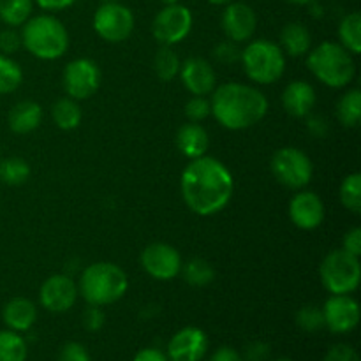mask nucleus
Instances as JSON below:
<instances>
[{"instance_id": "33", "label": "nucleus", "mask_w": 361, "mask_h": 361, "mask_svg": "<svg viewBox=\"0 0 361 361\" xmlns=\"http://www.w3.org/2000/svg\"><path fill=\"white\" fill-rule=\"evenodd\" d=\"M341 203L345 210L353 214L361 212V175L360 173H351L345 176L341 183Z\"/></svg>"}, {"instance_id": "1", "label": "nucleus", "mask_w": 361, "mask_h": 361, "mask_svg": "<svg viewBox=\"0 0 361 361\" xmlns=\"http://www.w3.org/2000/svg\"><path fill=\"white\" fill-rule=\"evenodd\" d=\"M180 189L192 214L210 217L229 204L235 192V180L224 162L203 155L185 166L180 178Z\"/></svg>"}, {"instance_id": "39", "label": "nucleus", "mask_w": 361, "mask_h": 361, "mask_svg": "<svg viewBox=\"0 0 361 361\" xmlns=\"http://www.w3.org/2000/svg\"><path fill=\"white\" fill-rule=\"evenodd\" d=\"M104 312L101 307L97 305H88V309L83 312V326L88 331H99L104 326Z\"/></svg>"}, {"instance_id": "49", "label": "nucleus", "mask_w": 361, "mask_h": 361, "mask_svg": "<svg viewBox=\"0 0 361 361\" xmlns=\"http://www.w3.org/2000/svg\"><path fill=\"white\" fill-rule=\"evenodd\" d=\"M164 6H171V4H178V0H162Z\"/></svg>"}, {"instance_id": "8", "label": "nucleus", "mask_w": 361, "mask_h": 361, "mask_svg": "<svg viewBox=\"0 0 361 361\" xmlns=\"http://www.w3.org/2000/svg\"><path fill=\"white\" fill-rule=\"evenodd\" d=\"M270 169L275 180L291 190L305 189L314 175V166L309 155L295 147H284L275 152L270 161Z\"/></svg>"}, {"instance_id": "20", "label": "nucleus", "mask_w": 361, "mask_h": 361, "mask_svg": "<svg viewBox=\"0 0 361 361\" xmlns=\"http://www.w3.org/2000/svg\"><path fill=\"white\" fill-rule=\"evenodd\" d=\"M176 147L185 155L187 159H197L207 155L208 147H210V136L207 129L196 122H187L176 133Z\"/></svg>"}, {"instance_id": "40", "label": "nucleus", "mask_w": 361, "mask_h": 361, "mask_svg": "<svg viewBox=\"0 0 361 361\" xmlns=\"http://www.w3.org/2000/svg\"><path fill=\"white\" fill-rule=\"evenodd\" d=\"M324 361H360L358 353L348 344L334 345L324 356Z\"/></svg>"}, {"instance_id": "37", "label": "nucleus", "mask_w": 361, "mask_h": 361, "mask_svg": "<svg viewBox=\"0 0 361 361\" xmlns=\"http://www.w3.org/2000/svg\"><path fill=\"white\" fill-rule=\"evenodd\" d=\"M21 34L14 30L13 27H7L6 30L0 32V53L2 55H13L21 48Z\"/></svg>"}, {"instance_id": "11", "label": "nucleus", "mask_w": 361, "mask_h": 361, "mask_svg": "<svg viewBox=\"0 0 361 361\" xmlns=\"http://www.w3.org/2000/svg\"><path fill=\"white\" fill-rule=\"evenodd\" d=\"M63 90L74 101L90 99L101 87V69L90 59H76L69 62L62 74Z\"/></svg>"}, {"instance_id": "43", "label": "nucleus", "mask_w": 361, "mask_h": 361, "mask_svg": "<svg viewBox=\"0 0 361 361\" xmlns=\"http://www.w3.org/2000/svg\"><path fill=\"white\" fill-rule=\"evenodd\" d=\"M268 353H270V349H268L267 344H263V342H256V344H250L249 348H247V360L249 361H263L268 358Z\"/></svg>"}, {"instance_id": "24", "label": "nucleus", "mask_w": 361, "mask_h": 361, "mask_svg": "<svg viewBox=\"0 0 361 361\" xmlns=\"http://www.w3.org/2000/svg\"><path fill=\"white\" fill-rule=\"evenodd\" d=\"M53 122L62 130H74L81 123V108L78 101L71 97H62L51 108Z\"/></svg>"}, {"instance_id": "38", "label": "nucleus", "mask_w": 361, "mask_h": 361, "mask_svg": "<svg viewBox=\"0 0 361 361\" xmlns=\"http://www.w3.org/2000/svg\"><path fill=\"white\" fill-rule=\"evenodd\" d=\"M59 361H90V355L87 349L78 342H67L62 349H60Z\"/></svg>"}, {"instance_id": "44", "label": "nucleus", "mask_w": 361, "mask_h": 361, "mask_svg": "<svg viewBox=\"0 0 361 361\" xmlns=\"http://www.w3.org/2000/svg\"><path fill=\"white\" fill-rule=\"evenodd\" d=\"M44 11H63L73 6L76 0H34Z\"/></svg>"}, {"instance_id": "25", "label": "nucleus", "mask_w": 361, "mask_h": 361, "mask_svg": "<svg viewBox=\"0 0 361 361\" xmlns=\"http://www.w3.org/2000/svg\"><path fill=\"white\" fill-rule=\"evenodd\" d=\"M338 37L341 44L348 49L351 55L361 53V14L349 13L342 18L338 25Z\"/></svg>"}, {"instance_id": "27", "label": "nucleus", "mask_w": 361, "mask_h": 361, "mask_svg": "<svg viewBox=\"0 0 361 361\" xmlns=\"http://www.w3.org/2000/svg\"><path fill=\"white\" fill-rule=\"evenodd\" d=\"M34 0H0V20L7 27H21L30 18Z\"/></svg>"}, {"instance_id": "4", "label": "nucleus", "mask_w": 361, "mask_h": 361, "mask_svg": "<svg viewBox=\"0 0 361 361\" xmlns=\"http://www.w3.org/2000/svg\"><path fill=\"white\" fill-rule=\"evenodd\" d=\"M21 44L39 60H56L69 48V34L59 18L39 14L21 25Z\"/></svg>"}, {"instance_id": "19", "label": "nucleus", "mask_w": 361, "mask_h": 361, "mask_svg": "<svg viewBox=\"0 0 361 361\" xmlns=\"http://www.w3.org/2000/svg\"><path fill=\"white\" fill-rule=\"evenodd\" d=\"M317 95L310 83L303 80L291 81L282 92V106L286 113L295 118H305L316 108Z\"/></svg>"}, {"instance_id": "51", "label": "nucleus", "mask_w": 361, "mask_h": 361, "mask_svg": "<svg viewBox=\"0 0 361 361\" xmlns=\"http://www.w3.org/2000/svg\"><path fill=\"white\" fill-rule=\"evenodd\" d=\"M277 361H291V360H277Z\"/></svg>"}, {"instance_id": "13", "label": "nucleus", "mask_w": 361, "mask_h": 361, "mask_svg": "<svg viewBox=\"0 0 361 361\" xmlns=\"http://www.w3.org/2000/svg\"><path fill=\"white\" fill-rule=\"evenodd\" d=\"M78 284L67 274H56L46 279L39 291V302L49 312H67L78 300Z\"/></svg>"}, {"instance_id": "10", "label": "nucleus", "mask_w": 361, "mask_h": 361, "mask_svg": "<svg viewBox=\"0 0 361 361\" xmlns=\"http://www.w3.org/2000/svg\"><path fill=\"white\" fill-rule=\"evenodd\" d=\"M94 30L108 42H122L134 30V14L120 2L102 4L94 14Z\"/></svg>"}, {"instance_id": "42", "label": "nucleus", "mask_w": 361, "mask_h": 361, "mask_svg": "<svg viewBox=\"0 0 361 361\" xmlns=\"http://www.w3.org/2000/svg\"><path fill=\"white\" fill-rule=\"evenodd\" d=\"M307 129L314 137H324L330 130V123L323 115H309L307 120Z\"/></svg>"}, {"instance_id": "17", "label": "nucleus", "mask_w": 361, "mask_h": 361, "mask_svg": "<svg viewBox=\"0 0 361 361\" xmlns=\"http://www.w3.org/2000/svg\"><path fill=\"white\" fill-rule=\"evenodd\" d=\"M178 76L185 90L192 95L207 97L217 87V74H215L214 67L210 62L200 59V56L187 59L180 67Z\"/></svg>"}, {"instance_id": "28", "label": "nucleus", "mask_w": 361, "mask_h": 361, "mask_svg": "<svg viewBox=\"0 0 361 361\" xmlns=\"http://www.w3.org/2000/svg\"><path fill=\"white\" fill-rule=\"evenodd\" d=\"M337 118L344 127H356L361 120V92L348 90L337 104Z\"/></svg>"}, {"instance_id": "30", "label": "nucleus", "mask_w": 361, "mask_h": 361, "mask_svg": "<svg viewBox=\"0 0 361 361\" xmlns=\"http://www.w3.org/2000/svg\"><path fill=\"white\" fill-rule=\"evenodd\" d=\"M27 360V342L13 330L0 331V361Z\"/></svg>"}, {"instance_id": "50", "label": "nucleus", "mask_w": 361, "mask_h": 361, "mask_svg": "<svg viewBox=\"0 0 361 361\" xmlns=\"http://www.w3.org/2000/svg\"><path fill=\"white\" fill-rule=\"evenodd\" d=\"M108 2H118V0H102V4H108Z\"/></svg>"}, {"instance_id": "35", "label": "nucleus", "mask_w": 361, "mask_h": 361, "mask_svg": "<svg viewBox=\"0 0 361 361\" xmlns=\"http://www.w3.org/2000/svg\"><path fill=\"white\" fill-rule=\"evenodd\" d=\"M212 115L210 101L207 97H201V95H192V97L187 101L185 104V116L189 118V122H203L204 118Z\"/></svg>"}, {"instance_id": "16", "label": "nucleus", "mask_w": 361, "mask_h": 361, "mask_svg": "<svg viewBox=\"0 0 361 361\" xmlns=\"http://www.w3.org/2000/svg\"><path fill=\"white\" fill-rule=\"evenodd\" d=\"M221 27L229 41L245 42L254 35L257 27L256 13L250 6L243 2H231L226 6L221 18Z\"/></svg>"}, {"instance_id": "14", "label": "nucleus", "mask_w": 361, "mask_h": 361, "mask_svg": "<svg viewBox=\"0 0 361 361\" xmlns=\"http://www.w3.org/2000/svg\"><path fill=\"white\" fill-rule=\"evenodd\" d=\"M324 326L334 334H349L360 323V305L351 295H331L323 307Z\"/></svg>"}, {"instance_id": "7", "label": "nucleus", "mask_w": 361, "mask_h": 361, "mask_svg": "<svg viewBox=\"0 0 361 361\" xmlns=\"http://www.w3.org/2000/svg\"><path fill=\"white\" fill-rule=\"evenodd\" d=\"M319 277L330 295H351L358 289L361 281L360 257L344 249L331 250L321 263Z\"/></svg>"}, {"instance_id": "26", "label": "nucleus", "mask_w": 361, "mask_h": 361, "mask_svg": "<svg viewBox=\"0 0 361 361\" xmlns=\"http://www.w3.org/2000/svg\"><path fill=\"white\" fill-rule=\"evenodd\" d=\"M182 274L183 281L189 286L194 288H204V286H210L215 279V270L207 259H201V257H194L189 259L185 264H182Z\"/></svg>"}, {"instance_id": "29", "label": "nucleus", "mask_w": 361, "mask_h": 361, "mask_svg": "<svg viewBox=\"0 0 361 361\" xmlns=\"http://www.w3.org/2000/svg\"><path fill=\"white\" fill-rule=\"evenodd\" d=\"M180 67H182V62L173 46H161L154 59V69L159 80L166 81V83L173 81L178 76Z\"/></svg>"}, {"instance_id": "21", "label": "nucleus", "mask_w": 361, "mask_h": 361, "mask_svg": "<svg viewBox=\"0 0 361 361\" xmlns=\"http://www.w3.org/2000/svg\"><path fill=\"white\" fill-rule=\"evenodd\" d=\"M2 319L9 330L16 331H28L34 326L37 319V309L35 303L28 298H13L6 303L2 310Z\"/></svg>"}, {"instance_id": "6", "label": "nucleus", "mask_w": 361, "mask_h": 361, "mask_svg": "<svg viewBox=\"0 0 361 361\" xmlns=\"http://www.w3.org/2000/svg\"><path fill=\"white\" fill-rule=\"evenodd\" d=\"M247 78L257 85H271L282 78L286 71V55L277 42L270 39L250 41L240 56Z\"/></svg>"}, {"instance_id": "46", "label": "nucleus", "mask_w": 361, "mask_h": 361, "mask_svg": "<svg viewBox=\"0 0 361 361\" xmlns=\"http://www.w3.org/2000/svg\"><path fill=\"white\" fill-rule=\"evenodd\" d=\"M208 361H242V356L233 348H221L212 355V358Z\"/></svg>"}, {"instance_id": "48", "label": "nucleus", "mask_w": 361, "mask_h": 361, "mask_svg": "<svg viewBox=\"0 0 361 361\" xmlns=\"http://www.w3.org/2000/svg\"><path fill=\"white\" fill-rule=\"evenodd\" d=\"M212 6H228V4L235 2V0H208Z\"/></svg>"}, {"instance_id": "34", "label": "nucleus", "mask_w": 361, "mask_h": 361, "mask_svg": "<svg viewBox=\"0 0 361 361\" xmlns=\"http://www.w3.org/2000/svg\"><path fill=\"white\" fill-rule=\"evenodd\" d=\"M296 324L302 328L303 331H309V334H314V331L324 328V316L323 309L316 305H307L302 307L296 314Z\"/></svg>"}, {"instance_id": "18", "label": "nucleus", "mask_w": 361, "mask_h": 361, "mask_svg": "<svg viewBox=\"0 0 361 361\" xmlns=\"http://www.w3.org/2000/svg\"><path fill=\"white\" fill-rule=\"evenodd\" d=\"M208 337L203 330L187 326L173 335L168 344L169 361H201L207 355Z\"/></svg>"}, {"instance_id": "32", "label": "nucleus", "mask_w": 361, "mask_h": 361, "mask_svg": "<svg viewBox=\"0 0 361 361\" xmlns=\"http://www.w3.org/2000/svg\"><path fill=\"white\" fill-rule=\"evenodd\" d=\"M23 81V71L20 63L14 62L11 56L0 53V95H7L18 90Z\"/></svg>"}, {"instance_id": "47", "label": "nucleus", "mask_w": 361, "mask_h": 361, "mask_svg": "<svg viewBox=\"0 0 361 361\" xmlns=\"http://www.w3.org/2000/svg\"><path fill=\"white\" fill-rule=\"evenodd\" d=\"M289 4H295V6H309V4L316 2V0H288Z\"/></svg>"}, {"instance_id": "31", "label": "nucleus", "mask_w": 361, "mask_h": 361, "mask_svg": "<svg viewBox=\"0 0 361 361\" xmlns=\"http://www.w3.org/2000/svg\"><path fill=\"white\" fill-rule=\"evenodd\" d=\"M30 176V166L25 159L9 157L0 162V180L6 185L18 187L23 185Z\"/></svg>"}, {"instance_id": "41", "label": "nucleus", "mask_w": 361, "mask_h": 361, "mask_svg": "<svg viewBox=\"0 0 361 361\" xmlns=\"http://www.w3.org/2000/svg\"><path fill=\"white\" fill-rule=\"evenodd\" d=\"M345 252L353 254V256L360 257L361 256V229L360 228H353L349 229L348 233L342 238V247Z\"/></svg>"}, {"instance_id": "5", "label": "nucleus", "mask_w": 361, "mask_h": 361, "mask_svg": "<svg viewBox=\"0 0 361 361\" xmlns=\"http://www.w3.org/2000/svg\"><path fill=\"white\" fill-rule=\"evenodd\" d=\"M355 55L348 51L341 42L324 41L309 51L307 66L316 80L330 88H345L356 74Z\"/></svg>"}, {"instance_id": "2", "label": "nucleus", "mask_w": 361, "mask_h": 361, "mask_svg": "<svg viewBox=\"0 0 361 361\" xmlns=\"http://www.w3.org/2000/svg\"><path fill=\"white\" fill-rule=\"evenodd\" d=\"M210 108L214 118L224 129L245 130L267 116L270 104L267 95L256 87L229 81L212 92Z\"/></svg>"}, {"instance_id": "15", "label": "nucleus", "mask_w": 361, "mask_h": 361, "mask_svg": "<svg viewBox=\"0 0 361 361\" xmlns=\"http://www.w3.org/2000/svg\"><path fill=\"white\" fill-rule=\"evenodd\" d=\"M289 219L303 231L319 228L324 221V203L312 190H298L289 201Z\"/></svg>"}, {"instance_id": "23", "label": "nucleus", "mask_w": 361, "mask_h": 361, "mask_svg": "<svg viewBox=\"0 0 361 361\" xmlns=\"http://www.w3.org/2000/svg\"><path fill=\"white\" fill-rule=\"evenodd\" d=\"M310 44H312V35H310L309 28L303 23L293 21L288 23L281 32V49L284 55L293 56H303L305 53L310 51Z\"/></svg>"}, {"instance_id": "3", "label": "nucleus", "mask_w": 361, "mask_h": 361, "mask_svg": "<svg viewBox=\"0 0 361 361\" xmlns=\"http://www.w3.org/2000/svg\"><path fill=\"white\" fill-rule=\"evenodd\" d=\"M129 289L127 274L115 263L99 261L88 264L80 275L78 293L85 298L88 305H111L118 302Z\"/></svg>"}, {"instance_id": "45", "label": "nucleus", "mask_w": 361, "mask_h": 361, "mask_svg": "<svg viewBox=\"0 0 361 361\" xmlns=\"http://www.w3.org/2000/svg\"><path fill=\"white\" fill-rule=\"evenodd\" d=\"M133 361H169V360H168V356H166L162 351H159V349L148 348V349H143V351L137 353L136 358H134Z\"/></svg>"}, {"instance_id": "22", "label": "nucleus", "mask_w": 361, "mask_h": 361, "mask_svg": "<svg viewBox=\"0 0 361 361\" xmlns=\"http://www.w3.org/2000/svg\"><path fill=\"white\" fill-rule=\"evenodd\" d=\"M42 108L34 101H21L13 106L7 116V126L14 134H30L41 126Z\"/></svg>"}, {"instance_id": "36", "label": "nucleus", "mask_w": 361, "mask_h": 361, "mask_svg": "<svg viewBox=\"0 0 361 361\" xmlns=\"http://www.w3.org/2000/svg\"><path fill=\"white\" fill-rule=\"evenodd\" d=\"M214 56L219 63L222 66H233V63L240 62V56H242V49L238 48V44L233 41H222L219 42L214 48Z\"/></svg>"}, {"instance_id": "9", "label": "nucleus", "mask_w": 361, "mask_h": 361, "mask_svg": "<svg viewBox=\"0 0 361 361\" xmlns=\"http://www.w3.org/2000/svg\"><path fill=\"white\" fill-rule=\"evenodd\" d=\"M192 30V13L182 4L164 6L152 23V34L161 46H175Z\"/></svg>"}, {"instance_id": "12", "label": "nucleus", "mask_w": 361, "mask_h": 361, "mask_svg": "<svg viewBox=\"0 0 361 361\" xmlns=\"http://www.w3.org/2000/svg\"><path fill=\"white\" fill-rule=\"evenodd\" d=\"M182 256L169 243H150L141 252V267L152 279L169 282L176 279L182 270Z\"/></svg>"}]
</instances>
